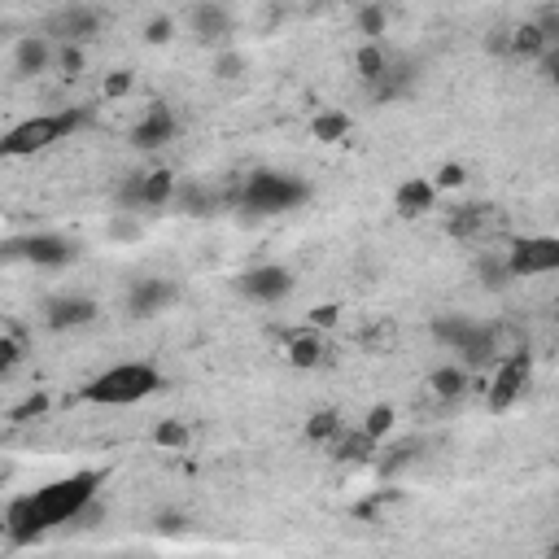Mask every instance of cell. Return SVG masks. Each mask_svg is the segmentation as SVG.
Masks as SVG:
<instances>
[{
	"mask_svg": "<svg viewBox=\"0 0 559 559\" xmlns=\"http://www.w3.org/2000/svg\"><path fill=\"white\" fill-rule=\"evenodd\" d=\"M485 332V324L481 319H472V315H463V311H455V315H437L433 319V337L442 341L446 350H455V354H463Z\"/></svg>",
	"mask_w": 559,
	"mask_h": 559,
	"instance_id": "17",
	"label": "cell"
},
{
	"mask_svg": "<svg viewBox=\"0 0 559 559\" xmlns=\"http://www.w3.org/2000/svg\"><path fill=\"white\" fill-rule=\"evenodd\" d=\"M533 22H538V27H542V35H546V40H551V44H559V5H546V9H542V14L533 18Z\"/></svg>",
	"mask_w": 559,
	"mask_h": 559,
	"instance_id": "45",
	"label": "cell"
},
{
	"mask_svg": "<svg viewBox=\"0 0 559 559\" xmlns=\"http://www.w3.org/2000/svg\"><path fill=\"white\" fill-rule=\"evenodd\" d=\"M153 529L171 538V533H184L188 529V516H184V511H175V507H162L158 516H153Z\"/></svg>",
	"mask_w": 559,
	"mask_h": 559,
	"instance_id": "42",
	"label": "cell"
},
{
	"mask_svg": "<svg viewBox=\"0 0 559 559\" xmlns=\"http://www.w3.org/2000/svg\"><path fill=\"white\" fill-rule=\"evenodd\" d=\"M180 214H188V219H201V214H214V206H219V193H214L210 184H197V180H180V188H175V201H171Z\"/></svg>",
	"mask_w": 559,
	"mask_h": 559,
	"instance_id": "22",
	"label": "cell"
},
{
	"mask_svg": "<svg viewBox=\"0 0 559 559\" xmlns=\"http://www.w3.org/2000/svg\"><path fill=\"white\" fill-rule=\"evenodd\" d=\"M311 201V184L293 171H249L236 188V206L245 214H289Z\"/></svg>",
	"mask_w": 559,
	"mask_h": 559,
	"instance_id": "3",
	"label": "cell"
},
{
	"mask_svg": "<svg viewBox=\"0 0 559 559\" xmlns=\"http://www.w3.org/2000/svg\"><path fill=\"white\" fill-rule=\"evenodd\" d=\"M132 70H114V75L110 79H105V97H110V101H118V97H127V92H132Z\"/></svg>",
	"mask_w": 559,
	"mask_h": 559,
	"instance_id": "44",
	"label": "cell"
},
{
	"mask_svg": "<svg viewBox=\"0 0 559 559\" xmlns=\"http://www.w3.org/2000/svg\"><path fill=\"white\" fill-rule=\"evenodd\" d=\"M428 389H433V398H442V402H459L472 389V367L468 363L433 367V372H428Z\"/></svg>",
	"mask_w": 559,
	"mask_h": 559,
	"instance_id": "21",
	"label": "cell"
},
{
	"mask_svg": "<svg viewBox=\"0 0 559 559\" xmlns=\"http://www.w3.org/2000/svg\"><path fill=\"white\" fill-rule=\"evenodd\" d=\"M385 27H389V9L380 5V0H372V5L359 9V31L367 35V40H380V35H385Z\"/></svg>",
	"mask_w": 559,
	"mask_h": 559,
	"instance_id": "36",
	"label": "cell"
},
{
	"mask_svg": "<svg viewBox=\"0 0 559 559\" xmlns=\"http://www.w3.org/2000/svg\"><path fill=\"white\" fill-rule=\"evenodd\" d=\"M350 127H354V118L346 110H319L311 118V140L315 145H341L350 136Z\"/></svg>",
	"mask_w": 559,
	"mask_h": 559,
	"instance_id": "26",
	"label": "cell"
},
{
	"mask_svg": "<svg viewBox=\"0 0 559 559\" xmlns=\"http://www.w3.org/2000/svg\"><path fill=\"white\" fill-rule=\"evenodd\" d=\"M354 75H359V83H367V88H376V83L389 75V53L380 49V40L359 44V53H354Z\"/></svg>",
	"mask_w": 559,
	"mask_h": 559,
	"instance_id": "24",
	"label": "cell"
},
{
	"mask_svg": "<svg viewBox=\"0 0 559 559\" xmlns=\"http://www.w3.org/2000/svg\"><path fill=\"white\" fill-rule=\"evenodd\" d=\"M433 184H437V193H459V188L468 184V166L463 162H442L437 166V175H433Z\"/></svg>",
	"mask_w": 559,
	"mask_h": 559,
	"instance_id": "39",
	"label": "cell"
},
{
	"mask_svg": "<svg viewBox=\"0 0 559 559\" xmlns=\"http://www.w3.org/2000/svg\"><path fill=\"white\" fill-rule=\"evenodd\" d=\"M477 276H481V284H485V289H507V284L511 280H516V276H511V267H507V254L503 258H481V263H477Z\"/></svg>",
	"mask_w": 559,
	"mask_h": 559,
	"instance_id": "34",
	"label": "cell"
},
{
	"mask_svg": "<svg viewBox=\"0 0 559 559\" xmlns=\"http://www.w3.org/2000/svg\"><path fill=\"white\" fill-rule=\"evenodd\" d=\"M376 450H380V442L359 424V428H341V437L328 446V455L337 463H367V459H376Z\"/></svg>",
	"mask_w": 559,
	"mask_h": 559,
	"instance_id": "20",
	"label": "cell"
},
{
	"mask_svg": "<svg viewBox=\"0 0 559 559\" xmlns=\"http://www.w3.org/2000/svg\"><path fill=\"white\" fill-rule=\"evenodd\" d=\"M92 118L88 110H57V114H35V118H22L18 127H9L5 140H0V153L5 158H35V153L62 145L79 132V127H88Z\"/></svg>",
	"mask_w": 559,
	"mask_h": 559,
	"instance_id": "4",
	"label": "cell"
},
{
	"mask_svg": "<svg viewBox=\"0 0 559 559\" xmlns=\"http://www.w3.org/2000/svg\"><path fill=\"white\" fill-rule=\"evenodd\" d=\"M175 188H180L175 171H166V166L145 171V210H166L175 201Z\"/></svg>",
	"mask_w": 559,
	"mask_h": 559,
	"instance_id": "27",
	"label": "cell"
},
{
	"mask_svg": "<svg viewBox=\"0 0 559 559\" xmlns=\"http://www.w3.org/2000/svg\"><path fill=\"white\" fill-rule=\"evenodd\" d=\"M319 5H341V0H319Z\"/></svg>",
	"mask_w": 559,
	"mask_h": 559,
	"instance_id": "48",
	"label": "cell"
},
{
	"mask_svg": "<svg viewBox=\"0 0 559 559\" xmlns=\"http://www.w3.org/2000/svg\"><path fill=\"white\" fill-rule=\"evenodd\" d=\"M180 136V118H175V110L166 101H153V105H145V114L136 118V127H132V149H140V153H158V149H166L171 140Z\"/></svg>",
	"mask_w": 559,
	"mask_h": 559,
	"instance_id": "10",
	"label": "cell"
},
{
	"mask_svg": "<svg viewBox=\"0 0 559 559\" xmlns=\"http://www.w3.org/2000/svg\"><path fill=\"white\" fill-rule=\"evenodd\" d=\"M293 289H297V276L280 263H258V267H249V271L236 276V293L249 297V302H258V306H276Z\"/></svg>",
	"mask_w": 559,
	"mask_h": 559,
	"instance_id": "8",
	"label": "cell"
},
{
	"mask_svg": "<svg viewBox=\"0 0 559 559\" xmlns=\"http://www.w3.org/2000/svg\"><path fill=\"white\" fill-rule=\"evenodd\" d=\"M110 241H140V214L136 210H114V219H110Z\"/></svg>",
	"mask_w": 559,
	"mask_h": 559,
	"instance_id": "38",
	"label": "cell"
},
{
	"mask_svg": "<svg viewBox=\"0 0 559 559\" xmlns=\"http://www.w3.org/2000/svg\"><path fill=\"white\" fill-rule=\"evenodd\" d=\"M245 70H249V57L241 49H219V53H214V62H210V75L223 79V83L245 79Z\"/></svg>",
	"mask_w": 559,
	"mask_h": 559,
	"instance_id": "31",
	"label": "cell"
},
{
	"mask_svg": "<svg viewBox=\"0 0 559 559\" xmlns=\"http://www.w3.org/2000/svg\"><path fill=\"white\" fill-rule=\"evenodd\" d=\"M485 53H490V57H507L511 53V31L498 27V31L485 35Z\"/></svg>",
	"mask_w": 559,
	"mask_h": 559,
	"instance_id": "46",
	"label": "cell"
},
{
	"mask_svg": "<svg viewBox=\"0 0 559 559\" xmlns=\"http://www.w3.org/2000/svg\"><path fill=\"white\" fill-rule=\"evenodd\" d=\"M101 520H105V507H101V498H92V503H88V507H83V511H79V516H75V520H70V525H66V529H97V525H101Z\"/></svg>",
	"mask_w": 559,
	"mask_h": 559,
	"instance_id": "43",
	"label": "cell"
},
{
	"mask_svg": "<svg viewBox=\"0 0 559 559\" xmlns=\"http://www.w3.org/2000/svg\"><path fill=\"white\" fill-rule=\"evenodd\" d=\"M188 442H193V428H188L184 420H162L158 428H153V446L158 450H188Z\"/></svg>",
	"mask_w": 559,
	"mask_h": 559,
	"instance_id": "30",
	"label": "cell"
},
{
	"mask_svg": "<svg viewBox=\"0 0 559 559\" xmlns=\"http://www.w3.org/2000/svg\"><path fill=\"white\" fill-rule=\"evenodd\" d=\"M140 35H145V44L162 49V44H171V40H175V18H171V14H153Z\"/></svg>",
	"mask_w": 559,
	"mask_h": 559,
	"instance_id": "40",
	"label": "cell"
},
{
	"mask_svg": "<svg viewBox=\"0 0 559 559\" xmlns=\"http://www.w3.org/2000/svg\"><path fill=\"white\" fill-rule=\"evenodd\" d=\"M193 35L197 40H223L232 35V9L223 0H197L193 5Z\"/></svg>",
	"mask_w": 559,
	"mask_h": 559,
	"instance_id": "19",
	"label": "cell"
},
{
	"mask_svg": "<svg viewBox=\"0 0 559 559\" xmlns=\"http://www.w3.org/2000/svg\"><path fill=\"white\" fill-rule=\"evenodd\" d=\"M44 538L40 516H35V498L31 494H14L5 503V546L9 551H22V546H35Z\"/></svg>",
	"mask_w": 559,
	"mask_h": 559,
	"instance_id": "14",
	"label": "cell"
},
{
	"mask_svg": "<svg viewBox=\"0 0 559 559\" xmlns=\"http://www.w3.org/2000/svg\"><path fill=\"white\" fill-rule=\"evenodd\" d=\"M280 346H284V359H289L297 372H315L332 359V346H328V332H319L311 324L293 328V332H280Z\"/></svg>",
	"mask_w": 559,
	"mask_h": 559,
	"instance_id": "11",
	"label": "cell"
},
{
	"mask_svg": "<svg viewBox=\"0 0 559 559\" xmlns=\"http://www.w3.org/2000/svg\"><path fill=\"white\" fill-rule=\"evenodd\" d=\"M394 210L398 219H424V214L437 210V184L428 175H411L394 188Z\"/></svg>",
	"mask_w": 559,
	"mask_h": 559,
	"instance_id": "15",
	"label": "cell"
},
{
	"mask_svg": "<svg viewBox=\"0 0 559 559\" xmlns=\"http://www.w3.org/2000/svg\"><path fill=\"white\" fill-rule=\"evenodd\" d=\"M105 485V472L101 468H79V472H66L49 485H40L31 498H35V516H40V529L53 533V529H66L70 520L79 516L83 507L97 498V490Z\"/></svg>",
	"mask_w": 559,
	"mask_h": 559,
	"instance_id": "2",
	"label": "cell"
},
{
	"mask_svg": "<svg viewBox=\"0 0 559 559\" xmlns=\"http://www.w3.org/2000/svg\"><path fill=\"white\" fill-rule=\"evenodd\" d=\"M40 319L49 332H79L88 324H97L101 319V306L92 302L88 293H57L49 302L40 306Z\"/></svg>",
	"mask_w": 559,
	"mask_h": 559,
	"instance_id": "9",
	"label": "cell"
},
{
	"mask_svg": "<svg viewBox=\"0 0 559 559\" xmlns=\"http://www.w3.org/2000/svg\"><path fill=\"white\" fill-rule=\"evenodd\" d=\"M306 324L319 328V332H332V328L341 324V306H337V302H319V306H311V311H306Z\"/></svg>",
	"mask_w": 559,
	"mask_h": 559,
	"instance_id": "41",
	"label": "cell"
},
{
	"mask_svg": "<svg viewBox=\"0 0 559 559\" xmlns=\"http://www.w3.org/2000/svg\"><path fill=\"white\" fill-rule=\"evenodd\" d=\"M22 359H27V332L18 324H9L5 337H0V376H14Z\"/></svg>",
	"mask_w": 559,
	"mask_h": 559,
	"instance_id": "28",
	"label": "cell"
},
{
	"mask_svg": "<svg viewBox=\"0 0 559 559\" xmlns=\"http://www.w3.org/2000/svg\"><path fill=\"white\" fill-rule=\"evenodd\" d=\"M114 206L118 210H145V171H127L114 188Z\"/></svg>",
	"mask_w": 559,
	"mask_h": 559,
	"instance_id": "29",
	"label": "cell"
},
{
	"mask_svg": "<svg viewBox=\"0 0 559 559\" xmlns=\"http://www.w3.org/2000/svg\"><path fill=\"white\" fill-rule=\"evenodd\" d=\"M341 428H346V420H341V411L337 407H315L311 415H306V424H302V437L311 446H332L341 437Z\"/></svg>",
	"mask_w": 559,
	"mask_h": 559,
	"instance_id": "23",
	"label": "cell"
},
{
	"mask_svg": "<svg viewBox=\"0 0 559 559\" xmlns=\"http://www.w3.org/2000/svg\"><path fill=\"white\" fill-rule=\"evenodd\" d=\"M44 35H49V40H62V44H88L101 35V14L92 5H66L49 18Z\"/></svg>",
	"mask_w": 559,
	"mask_h": 559,
	"instance_id": "13",
	"label": "cell"
},
{
	"mask_svg": "<svg viewBox=\"0 0 559 559\" xmlns=\"http://www.w3.org/2000/svg\"><path fill=\"white\" fill-rule=\"evenodd\" d=\"M44 411H49V394L35 389V394H27L18 407H9V424H31V420H40Z\"/></svg>",
	"mask_w": 559,
	"mask_h": 559,
	"instance_id": "35",
	"label": "cell"
},
{
	"mask_svg": "<svg viewBox=\"0 0 559 559\" xmlns=\"http://www.w3.org/2000/svg\"><path fill=\"white\" fill-rule=\"evenodd\" d=\"M529 385H533V350L520 341L516 350H507L503 359L494 363L490 389H485V407H490L494 415H503L529 394Z\"/></svg>",
	"mask_w": 559,
	"mask_h": 559,
	"instance_id": "5",
	"label": "cell"
},
{
	"mask_svg": "<svg viewBox=\"0 0 559 559\" xmlns=\"http://www.w3.org/2000/svg\"><path fill=\"white\" fill-rule=\"evenodd\" d=\"M175 297H180V289H175L171 280L145 276V280H132L123 306H127V315H132V319H158L166 306H175Z\"/></svg>",
	"mask_w": 559,
	"mask_h": 559,
	"instance_id": "12",
	"label": "cell"
},
{
	"mask_svg": "<svg viewBox=\"0 0 559 559\" xmlns=\"http://www.w3.org/2000/svg\"><path fill=\"white\" fill-rule=\"evenodd\" d=\"M538 66H542V75H546V79H551L555 88H559V44H551V53H546Z\"/></svg>",
	"mask_w": 559,
	"mask_h": 559,
	"instance_id": "47",
	"label": "cell"
},
{
	"mask_svg": "<svg viewBox=\"0 0 559 559\" xmlns=\"http://www.w3.org/2000/svg\"><path fill=\"white\" fill-rule=\"evenodd\" d=\"M490 219H494V206H485V201H463V206L446 214V232L455 236V241H472V236H481L490 228Z\"/></svg>",
	"mask_w": 559,
	"mask_h": 559,
	"instance_id": "18",
	"label": "cell"
},
{
	"mask_svg": "<svg viewBox=\"0 0 559 559\" xmlns=\"http://www.w3.org/2000/svg\"><path fill=\"white\" fill-rule=\"evenodd\" d=\"M507 267L516 280L551 276V271H559V236H520V241H511Z\"/></svg>",
	"mask_w": 559,
	"mask_h": 559,
	"instance_id": "6",
	"label": "cell"
},
{
	"mask_svg": "<svg viewBox=\"0 0 559 559\" xmlns=\"http://www.w3.org/2000/svg\"><path fill=\"white\" fill-rule=\"evenodd\" d=\"M394 420H398V411L389 407V402H376V407H367V415H363V428L376 437V442H385V437L394 433Z\"/></svg>",
	"mask_w": 559,
	"mask_h": 559,
	"instance_id": "33",
	"label": "cell"
},
{
	"mask_svg": "<svg viewBox=\"0 0 559 559\" xmlns=\"http://www.w3.org/2000/svg\"><path fill=\"white\" fill-rule=\"evenodd\" d=\"M57 70H62L66 79H79L83 70H88V53H83V44H57Z\"/></svg>",
	"mask_w": 559,
	"mask_h": 559,
	"instance_id": "37",
	"label": "cell"
},
{
	"mask_svg": "<svg viewBox=\"0 0 559 559\" xmlns=\"http://www.w3.org/2000/svg\"><path fill=\"white\" fill-rule=\"evenodd\" d=\"M551 53V40L542 35L538 22H520L511 27V57H525V62H542Z\"/></svg>",
	"mask_w": 559,
	"mask_h": 559,
	"instance_id": "25",
	"label": "cell"
},
{
	"mask_svg": "<svg viewBox=\"0 0 559 559\" xmlns=\"http://www.w3.org/2000/svg\"><path fill=\"white\" fill-rule=\"evenodd\" d=\"M551 555H555V559H559V542H555V546H551Z\"/></svg>",
	"mask_w": 559,
	"mask_h": 559,
	"instance_id": "49",
	"label": "cell"
},
{
	"mask_svg": "<svg viewBox=\"0 0 559 559\" xmlns=\"http://www.w3.org/2000/svg\"><path fill=\"white\" fill-rule=\"evenodd\" d=\"M49 66H57V49H53L49 35H22V40L14 44V70L22 79L44 75Z\"/></svg>",
	"mask_w": 559,
	"mask_h": 559,
	"instance_id": "16",
	"label": "cell"
},
{
	"mask_svg": "<svg viewBox=\"0 0 559 559\" xmlns=\"http://www.w3.org/2000/svg\"><path fill=\"white\" fill-rule=\"evenodd\" d=\"M5 254H9V258H27L31 267H49V271H57V267L75 263V258H79V245L70 241V236H62V232H31V236H22V241H9Z\"/></svg>",
	"mask_w": 559,
	"mask_h": 559,
	"instance_id": "7",
	"label": "cell"
},
{
	"mask_svg": "<svg viewBox=\"0 0 559 559\" xmlns=\"http://www.w3.org/2000/svg\"><path fill=\"white\" fill-rule=\"evenodd\" d=\"M420 455H424V446H420V442H402V446H394L385 459H380V477H398V472H402V468H411V463L420 459Z\"/></svg>",
	"mask_w": 559,
	"mask_h": 559,
	"instance_id": "32",
	"label": "cell"
},
{
	"mask_svg": "<svg viewBox=\"0 0 559 559\" xmlns=\"http://www.w3.org/2000/svg\"><path fill=\"white\" fill-rule=\"evenodd\" d=\"M162 389H166V376L153 363H145V359L114 363L79 389V402H92V407H136V402L162 394Z\"/></svg>",
	"mask_w": 559,
	"mask_h": 559,
	"instance_id": "1",
	"label": "cell"
}]
</instances>
